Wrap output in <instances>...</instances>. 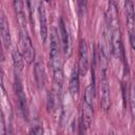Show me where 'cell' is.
Wrapping results in <instances>:
<instances>
[{
    "label": "cell",
    "instance_id": "cell-1",
    "mask_svg": "<svg viewBox=\"0 0 135 135\" xmlns=\"http://www.w3.org/2000/svg\"><path fill=\"white\" fill-rule=\"evenodd\" d=\"M59 45H60V40H59L57 30L53 27L51 30V44H50V58H51V64L53 66V71L57 69H61Z\"/></svg>",
    "mask_w": 135,
    "mask_h": 135
},
{
    "label": "cell",
    "instance_id": "cell-2",
    "mask_svg": "<svg viewBox=\"0 0 135 135\" xmlns=\"http://www.w3.org/2000/svg\"><path fill=\"white\" fill-rule=\"evenodd\" d=\"M109 32L111 33L110 41H111L112 52L116 58L122 60L123 59V47H122V40H121V33H120L119 25L110 27Z\"/></svg>",
    "mask_w": 135,
    "mask_h": 135
},
{
    "label": "cell",
    "instance_id": "cell-3",
    "mask_svg": "<svg viewBox=\"0 0 135 135\" xmlns=\"http://www.w3.org/2000/svg\"><path fill=\"white\" fill-rule=\"evenodd\" d=\"M20 45L24 60L27 64H31L35 57V50L32 44L31 38L27 35V32H20Z\"/></svg>",
    "mask_w": 135,
    "mask_h": 135
},
{
    "label": "cell",
    "instance_id": "cell-4",
    "mask_svg": "<svg viewBox=\"0 0 135 135\" xmlns=\"http://www.w3.org/2000/svg\"><path fill=\"white\" fill-rule=\"evenodd\" d=\"M89 69V50L85 40H81L79 44V62L78 70L81 76H84Z\"/></svg>",
    "mask_w": 135,
    "mask_h": 135
},
{
    "label": "cell",
    "instance_id": "cell-5",
    "mask_svg": "<svg viewBox=\"0 0 135 135\" xmlns=\"http://www.w3.org/2000/svg\"><path fill=\"white\" fill-rule=\"evenodd\" d=\"M100 105L104 111H108L111 107L110 86L107 78H100Z\"/></svg>",
    "mask_w": 135,
    "mask_h": 135
},
{
    "label": "cell",
    "instance_id": "cell-6",
    "mask_svg": "<svg viewBox=\"0 0 135 135\" xmlns=\"http://www.w3.org/2000/svg\"><path fill=\"white\" fill-rule=\"evenodd\" d=\"M15 90H16V94H17V98L19 101V105L20 109L23 113L24 117H27V107H26V97H25V93L23 91V86H22V82L19 78L18 75H16L15 77Z\"/></svg>",
    "mask_w": 135,
    "mask_h": 135
},
{
    "label": "cell",
    "instance_id": "cell-7",
    "mask_svg": "<svg viewBox=\"0 0 135 135\" xmlns=\"http://www.w3.org/2000/svg\"><path fill=\"white\" fill-rule=\"evenodd\" d=\"M38 16H39V22H40V36L42 42H45L46 36H47V21H46V12L45 7L42 2L39 3L38 6Z\"/></svg>",
    "mask_w": 135,
    "mask_h": 135
},
{
    "label": "cell",
    "instance_id": "cell-8",
    "mask_svg": "<svg viewBox=\"0 0 135 135\" xmlns=\"http://www.w3.org/2000/svg\"><path fill=\"white\" fill-rule=\"evenodd\" d=\"M0 32H1V38L3 41V45L5 49H8L11 45V34H9V26L8 21L6 20V17L3 13H1L0 17Z\"/></svg>",
    "mask_w": 135,
    "mask_h": 135
},
{
    "label": "cell",
    "instance_id": "cell-9",
    "mask_svg": "<svg viewBox=\"0 0 135 135\" xmlns=\"http://www.w3.org/2000/svg\"><path fill=\"white\" fill-rule=\"evenodd\" d=\"M14 6H15L17 20L20 25V32H26V17H25L24 8H23V2L14 1Z\"/></svg>",
    "mask_w": 135,
    "mask_h": 135
},
{
    "label": "cell",
    "instance_id": "cell-10",
    "mask_svg": "<svg viewBox=\"0 0 135 135\" xmlns=\"http://www.w3.org/2000/svg\"><path fill=\"white\" fill-rule=\"evenodd\" d=\"M93 119V105L83 101L82 103V115H81V124L84 129H89Z\"/></svg>",
    "mask_w": 135,
    "mask_h": 135
},
{
    "label": "cell",
    "instance_id": "cell-11",
    "mask_svg": "<svg viewBox=\"0 0 135 135\" xmlns=\"http://www.w3.org/2000/svg\"><path fill=\"white\" fill-rule=\"evenodd\" d=\"M59 33H60V37H61V42H62V47H63V52L66 55L70 52V46H71V39H70V35L69 32L65 27V24L63 22L62 19H60V26H59Z\"/></svg>",
    "mask_w": 135,
    "mask_h": 135
},
{
    "label": "cell",
    "instance_id": "cell-12",
    "mask_svg": "<svg viewBox=\"0 0 135 135\" xmlns=\"http://www.w3.org/2000/svg\"><path fill=\"white\" fill-rule=\"evenodd\" d=\"M69 90H70V93L73 97H75L79 92V70H78V66H75L73 72H72Z\"/></svg>",
    "mask_w": 135,
    "mask_h": 135
},
{
    "label": "cell",
    "instance_id": "cell-13",
    "mask_svg": "<svg viewBox=\"0 0 135 135\" xmlns=\"http://www.w3.org/2000/svg\"><path fill=\"white\" fill-rule=\"evenodd\" d=\"M99 69H100V78H107L108 59L102 47H100L99 50Z\"/></svg>",
    "mask_w": 135,
    "mask_h": 135
},
{
    "label": "cell",
    "instance_id": "cell-14",
    "mask_svg": "<svg viewBox=\"0 0 135 135\" xmlns=\"http://www.w3.org/2000/svg\"><path fill=\"white\" fill-rule=\"evenodd\" d=\"M35 78H36V82L38 84L39 88H43L44 85V71H43V66L37 62L35 65Z\"/></svg>",
    "mask_w": 135,
    "mask_h": 135
},
{
    "label": "cell",
    "instance_id": "cell-15",
    "mask_svg": "<svg viewBox=\"0 0 135 135\" xmlns=\"http://www.w3.org/2000/svg\"><path fill=\"white\" fill-rule=\"evenodd\" d=\"M23 56L21 55V53L18 50H14L13 51V62H14V66L18 72H21L23 69Z\"/></svg>",
    "mask_w": 135,
    "mask_h": 135
},
{
    "label": "cell",
    "instance_id": "cell-16",
    "mask_svg": "<svg viewBox=\"0 0 135 135\" xmlns=\"http://www.w3.org/2000/svg\"><path fill=\"white\" fill-rule=\"evenodd\" d=\"M54 82H55V86L57 89V91H60L63 84V72H62V68L61 69H57L54 70Z\"/></svg>",
    "mask_w": 135,
    "mask_h": 135
},
{
    "label": "cell",
    "instance_id": "cell-17",
    "mask_svg": "<svg viewBox=\"0 0 135 135\" xmlns=\"http://www.w3.org/2000/svg\"><path fill=\"white\" fill-rule=\"evenodd\" d=\"M94 95H95V89H94V83H91L86 86L85 92H84V98L83 101H85L89 104L93 105V100H94Z\"/></svg>",
    "mask_w": 135,
    "mask_h": 135
},
{
    "label": "cell",
    "instance_id": "cell-18",
    "mask_svg": "<svg viewBox=\"0 0 135 135\" xmlns=\"http://www.w3.org/2000/svg\"><path fill=\"white\" fill-rule=\"evenodd\" d=\"M130 108H131V113L135 117V86L132 84L130 86Z\"/></svg>",
    "mask_w": 135,
    "mask_h": 135
},
{
    "label": "cell",
    "instance_id": "cell-19",
    "mask_svg": "<svg viewBox=\"0 0 135 135\" xmlns=\"http://www.w3.org/2000/svg\"><path fill=\"white\" fill-rule=\"evenodd\" d=\"M32 134L33 135H43V130L41 127L37 126V127H34L33 130H32Z\"/></svg>",
    "mask_w": 135,
    "mask_h": 135
},
{
    "label": "cell",
    "instance_id": "cell-20",
    "mask_svg": "<svg viewBox=\"0 0 135 135\" xmlns=\"http://www.w3.org/2000/svg\"><path fill=\"white\" fill-rule=\"evenodd\" d=\"M47 103H49V110L50 111H53L54 109V96L52 94H49V99H47Z\"/></svg>",
    "mask_w": 135,
    "mask_h": 135
},
{
    "label": "cell",
    "instance_id": "cell-21",
    "mask_svg": "<svg viewBox=\"0 0 135 135\" xmlns=\"http://www.w3.org/2000/svg\"><path fill=\"white\" fill-rule=\"evenodd\" d=\"M83 127H82V124H81V122H80V130H79V135H83Z\"/></svg>",
    "mask_w": 135,
    "mask_h": 135
}]
</instances>
